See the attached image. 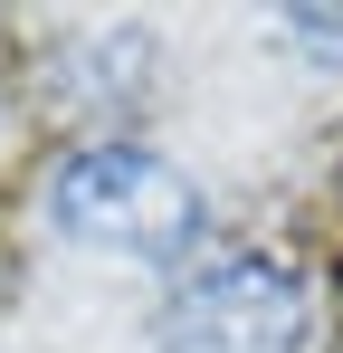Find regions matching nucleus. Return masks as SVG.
<instances>
[{"mask_svg": "<svg viewBox=\"0 0 343 353\" xmlns=\"http://www.w3.org/2000/svg\"><path fill=\"white\" fill-rule=\"evenodd\" d=\"M48 210L76 248H105V258H143V268H181L210 210H200V181L181 172L172 153L134 143V134H86L48 181Z\"/></svg>", "mask_w": 343, "mask_h": 353, "instance_id": "obj_1", "label": "nucleus"}, {"mask_svg": "<svg viewBox=\"0 0 343 353\" xmlns=\"http://www.w3.org/2000/svg\"><path fill=\"white\" fill-rule=\"evenodd\" d=\"M163 353H315V296L277 248L200 239L153 305Z\"/></svg>", "mask_w": 343, "mask_h": 353, "instance_id": "obj_2", "label": "nucleus"}, {"mask_svg": "<svg viewBox=\"0 0 343 353\" xmlns=\"http://www.w3.org/2000/svg\"><path fill=\"white\" fill-rule=\"evenodd\" d=\"M277 39H286V58L334 67V77H343V10H286V19H277Z\"/></svg>", "mask_w": 343, "mask_h": 353, "instance_id": "obj_4", "label": "nucleus"}, {"mask_svg": "<svg viewBox=\"0 0 343 353\" xmlns=\"http://www.w3.org/2000/svg\"><path fill=\"white\" fill-rule=\"evenodd\" d=\"M48 96L67 115H114V105H134L143 96V77H153V39L134 29V19H76V29H57L48 58Z\"/></svg>", "mask_w": 343, "mask_h": 353, "instance_id": "obj_3", "label": "nucleus"}]
</instances>
